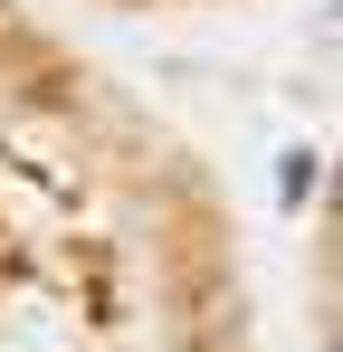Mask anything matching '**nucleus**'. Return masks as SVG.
I'll return each mask as SVG.
<instances>
[{
	"label": "nucleus",
	"instance_id": "1",
	"mask_svg": "<svg viewBox=\"0 0 343 352\" xmlns=\"http://www.w3.org/2000/svg\"><path fill=\"white\" fill-rule=\"evenodd\" d=\"M324 352H334V343H324Z\"/></svg>",
	"mask_w": 343,
	"mask_h": 352
}]
</instances>
